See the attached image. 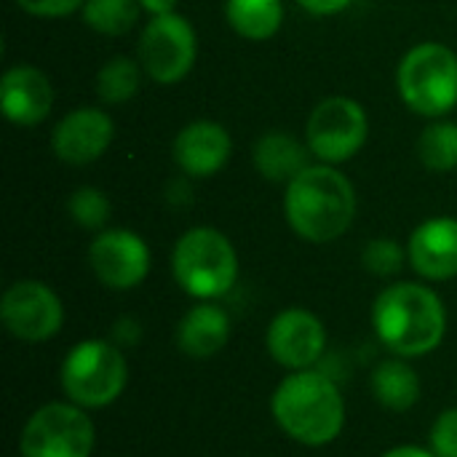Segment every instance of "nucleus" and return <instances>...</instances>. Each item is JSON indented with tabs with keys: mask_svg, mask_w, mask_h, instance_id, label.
Listing matches in <instances>:
<instances>
[{
	"mask_svg": "<svg viewBox=\"0 0 457 457\" xmlns=\"http://www.w3.org/2000/svg\"><path fill=\"white\" fill-rule=\"evenodd\" d=\"M372 324L388 351L404 359H415L442 345L447 332V313L434 289L402 281L378 295Z\"/></svg>",
	"mask_w": 457,
	"mask_h": 457,
	"instance_id": "obj_1",
	"label": "nucleus"
},
{
	"mask_svg": "<svg viewBox=\"0 0 457 457\" xmlns=\"http://www.w3.org/2000/svg\"><path fill=\"white\" fill-rule=\"evenodd\" d=\"M284 212L300 238L311 244H329L351 228L356 193L351 179L335 166H308L287 185Z\"/></svg>",
	"mask_w": 457,
	"mask_h": 457,
	"instance_id": "obj_2",
	"label": "nucleus"
},
{
	"mask_svg": "<svg viewBox=\"0 0 457 457\" xmlns=\"http://www.w3.org/2000/svg\"><path fill=\"white\" fill-rule=\"evenodd\" d=\"M273 420L305 447L332 445L345 426V402L335 380L316 370H300L281 380L270 399Z\"/></svg>",
	"mask_w": 457,
	"mask_h": 457,
	"instance_id": "obj_3",
	"label": "nucleus"
},
{
	"mask_svg": "<svg viewBox=\"0 0 457 457\" xmlns=\"http://www.w3.org/2000/svg\"><path fill=\"white\" fill-rule=\"evenodd\" d=\"M177 284L198 300H214L233 289L238 278V257L233 244L214 228L187 230L171 254Z\"/></svg>",
	"mask_w": 457,
	"mask_h": 457,
	"instance_id": "obj_4",
	"label": "nucleus"
},
{
	"mask_svg": "<svg viewBox=\"0 0 457 457\" xmlns=\"http://www.w3.org/2000/svg\"><path fill=\"white\" fill-rule=\"evenodd\" d=\"M396 86L402 102L426 118H442L457 104V54L442 43L410 48L399 64Z\"/></svg>",
	"mask_w": 457,
	"mask_h": 457,
	"instance_id": "obj_5",
	"label": "nucleus"
},
{
	"mask_svg": "<svg viewBox=\"0 0 457 457\" xmlns=\"http://www.w3.org/2000/svg\"><path fill=\"white\" fill-rule=\"evenodd\" d=\"M129 380L123 353L107 340L78 343L62 364V388L67 399L83 410L112 404Z\"/></svg>",
	"mask_w": 457,
	"mask_h": 457,
	"instance_id": "obj_6",
	"label": "nucleus"
},
{
	"mask_svg": "<svg viewBox=\"0 0 457 457\" xmlns=\"http://www.w3.org/2000/svg\"><path fill=\"white\" fill-rule=\"evenodd\" d=\"M21 457H91L94 423L78 404H46L27 420L19 442Z\"/></svg>",
	"mask_w": 457,
	"mask_h": 457,
	"instance_id": "obj_7",
	"label": "nucleus"
},
{
	"mask_svg": "<svg viewBox=\"0 0 457 457\" xmlns=\"http://www.w3.org/2000/svg\"><path fill=\"white\" fill-rule=\"evenodd\" d=\"M198 37L193 24L179 13L153 16L139 37V64L161 86L179 83L195 64Z\"/></svg>",
	"mask_w": 457,
	"mask_h": 457,
	"instance_id": "obj_8",
	"label": "nucleus"
},
{
	"mask_svg": "<svg viewBox=\"0 0 457 457\" xmlns=\"http://www.w3.org/2000/svg\"><path fill=\"white\" fill-rule=\"evenodd\" d=\"M367 134V112L356 99L348 96H329L319 102L305 129L308 150L329 166L351 161L364 147Z\"/></svg>",
	"mask_w": 457,
	"mask_h": 457,
	"instance_id": "obj_9",
	"label": "nucleus"
},
{
	"mask_svg": "<svg viewBox=\"0 0 457 457\" xmlns=\"http://www.w3.org/2000/svg\"><path fill=\"white\" fill-rule=\"evenodd\" d=\"M0 319L16 340L43 343L62 329L64 308L51 287L40 281H16L0 300Z\"/></svg>",
	"mask_w": 457,
	"mask_h": 457,
	"instance_id": "obj_10",
	"label": "nucleus"
},
{
	"mask_svg": "<svg viewBox=\"0 0 457 457\" xmlns=\"http://www.w3.org/2000/svg\"><path fill=\"white\" fill-rule=\"evenodd\" d=\"M94 276L107 289H134L150 273V249L131 230H102L88 246Z\"/></svg>",
	"mask_w": 457,
	"mask_h": 457,
	"instance_id": "obj_11",
	"label": "nucleus"
},
{
	"mask_svg": "<svg viewBox=\"0 0 457 457\" xmlns=\"http://www.w3.org/2000/svg\"><path fill=\"white\" fill-rule=\"evenodd\" d=\"M327 348V329L305 308L281 311L268 327V351L270 359L287 370H311Z\"/></svg>",
	"mask_w": 457,
	"mask_h": 457,
	"instance_id": "obj_12",
	"label": "nucleus"
},
{
	"mask_svg": "<svg viewBox=\"0 0 457 457\" xmlns=\"http://www.w3.org/2000/svg\"><path fill=\"white\" fill-rule=\"evenodd\" d=\"M115 134L112 118L99 110V107H78L67 112L54 134H51V147L54 155L70 166H86L104 155Z\"/></svg>",
	"mask_w": 457,
	"mask_h": 457,
	"instance_id": "obj_13",
	"label": "nucleus"
},
{
	"mask_svg": "<svg viewBox=\"0 0 457 457\" xmlns=\"http://www.w3.org/2000/svg\"><path fill=\"white\" fill-rule=\"evenodd\" d=\"M410 265L428 281H450L457 276V220H426L410 238Z\"/></svg>",
	"mask_w": 457,
	"mask_h": 457,
	"instance_id": "obj_14",
	"label": "nucleus"
},
{
	"mask_svg": "<svg viewBox=\"0 0 457 457\" xmlns=\"http://www.w3.org/2000/svg\"><path fill=\"white\" fill-rule=\"evenodd\" d=\"M54 104V88L48 78L32 64H16L5 70L0 80V107L16 126H37Z\"/></svg>",
	"mask_w": 457,
	"mask_h": 457,
	"instance_id": "obj_15",
	"label": "nucleus"
},
{
	"mask_svg": "<svg viewBox=\"0 0 457 457\" xmlns=\"http://www.w3.org/2000/svg\"><path fill=\"white\" fill-rule=\"evenodd\" d=\"M230 134L214 120H193L174 139V161L190 177H212L230 158Z\"/></svg>",
	"mask_w": 457,
	"mask_h": 457,
	"instance_id": "obj_16",
	"label": "nucleus"
},
{
	"mask_svg": "<svg viewBox=\"0 0 457 457\" xmlns=\"http://www.w3.org/2000/svg\"><path fill=\"white\" fill-rule=\"evenodd\" d=\"M230 337V319L222 308L201 303L190 308L177 327V345L190 359L217 356Z\"/></svg>",
	"mask_w": 457,
	"mask_h": 457,
	"instance_id": "obj_17",
	"label": "nucleus"
},
{
	"mask_svg": "<svg viewBox=\"0 0 457 457\" xmlns=\"http://www.w3.org/2000/svg\"><path fill=\"white\" fill-rule=\"evenodd\" d=\"M252 158H254L257 171L270 182H292L297 174H303L311 166L305 147L284 131L262 134L254 142Z\"/></svg>",
	"mask_w": 457,
	"mask_h": 457,
	"instance_id": "obj_18",
	"label": "nucleus"
},
{
	"mask_svg": "<svg viewBox=\"0 0 457 457\" xmlns=\"http://www.w3.org/2000/svg\"><path fill=\"white\" fill-rule=\"evenodd\" d=\"M372 394L380 407L391 412H407L420 399V380L407 361L391 359L378 364L372 372Z\"/></svg>",
	"mask_w": 457,
	"mask_h": 457,
	"instance_id": "obj_19",
	"label": "nucleus"
},
{
	"mask_svg": "<svg viewBox=\"0 0 457 457\" xmlns=\"http://www.w3.org/2000/svg\"><path fill=\"white\" fill-rule=\"evenodd\" d=\"M228 24L246 40H268L284 21L281 0H228Z\"/></svg>",
	"mask_w": 457,
	"mask_h": 457,
	"instance_id": "obj_20",
	"label": "nucleus"
},
{
	"mask_svg": "<svg viewBox=\"0 0 457 457\" xmlns=\"http://www.w3.org/2000/svg\"><path fill=\"white\" fill-rule=\"evenodd\" d=\"M418 155L428 171H453L457 166V123L439 120L428 126L418 139Z\"/></svg>",
	"mask_w": 457,
	"mask_h": 457,
	"instance_id": "obj_21",
	"label": "nucleus"
},
{
	"mask_svg": "<svg viewBox=\"0 0 457 457\" xmlns=\"http://www.w3.org/2000/svg\"><path fill=\"white\" fill-rule=\"evenodd\" d=\"M139 0H86L83 21L102 35H126L139 21Z\"/></svg>",
	"mask_w": 457,
	"mask_h": 457,
	"instance_id": "obj_22",
	"label": "nucleus"
},
{
	"mask_svg": "<svg viewBox=\"0 0 457 457\" xmlns=\"http://www.w3.org/2000/svg\"><path fill=\"white\" fill-rule=\"evenodd\" d=\"M139 91V64L129 56L110 59L96 75V94L104 104H123Z\"/></svg>",
	"mask_w": 457,
	"mask_h": 457,
	"instance_id": "obj_23",
	"label": "nucleus"
},
{
	"mask_svg": "<svg viewBox=\"0 0 457 457\" xmlns=\"http://www.w3.org/2000/svg\"><path fill=\"white\" fill-rule=\"evenodd\" d=\"M67 212L80 228L99 230L110 220V201L96 187H78L67 201Z\"/></svg>",
	"mask_w": 457,
	"mask_h": 457,
	"instance_id": "obj_24",
	"label": "nucleus"
},
{
	"mask_svg": "<svg viewBox=\"0 0 457 457\" xmlns=\"http://www.w3.org/2000/svg\"><path fill=\"white\" fill-rule=\"evenodd\" d=\"M404 249L394 241V238H372L364 252H361V262L372 276L388 278L396 276L404 268Z\"/></svg>",
	"mask_w": 457,
	"mask_h": 457,
	"instance_id": "obj_25",
	"label": "nucleus"
},
{
	"mask_svg": "<svg viewBox=\"0 0 457 457\" xmlns=\"http://www.w3.org/2000/svg\"><path fill=\"white\" fill-rule=\"evenodd\" d=\"M431 450L436 457H457V407L436 418L431 428Z\"/></svg>",
	"mask_w": 457,
	"mask_h": 457,
	"instance_id": "obj_26",
	"label": "nucleus"
},
{
	"mask_svg": "<svg viewBox=\"0 0 457 457\" xmlns=\"http://www.w3.org/2000/svg\"><path fill=\"white\" fill-rule=\"evenodd\" d=\"M19 8H24L32 16H43V19H59L67 16L78 8L86 5V0H16Z\"/></svg>",
	"mask_w": 457,
	"mask_h": 457,
	"instance_id": "obj_27",
	"label": "nucleus"
},
{
	"mask_svg": "<svg viewBox=\"0 0 457 457\" xmlns=\"http://www.w3.org/2000/svg\"><path fill=\"white\" fill-rule=\"evenodd\" d=\"M353 0H300V5L316 16H332V13H340L351 5Z\"/></svg>",
	"mask_w": 457,
	"mask_h": 457,
	"instance_id": "obj_28",
	"label": "nucleus"
},
{
	"mask_svg": "<svg viewBox=\"0 0 457 457\" xmlns=\"http://www.w3.org/2000/svg\"><path fill=\"white\" fill-rule=\"evenodd\" d=\"M142 11H147L150 16H163V13H174L177 0H139Z\"/></svg>",
	"mask_w": 457,
	"mask_h": 457,
	"instance_id": "obj_29",
	"label": "nucleus"
},
{
	"mask_svg": "<svg viewBox=\"0 0 457 457\" xmlns=\"http://www.w3.org/2000/svg\"><path fill=\"white\" fill-rule=\"evenodd\" d=\"M383 457H436L434 453L423 450V447H396L391 453H386Z\"/></svg>",
	"mask_w": 457,
	"mask_h": 457,
	"instance_id": "obj_30",
	"label": "nucleus"
}]
</instances>
